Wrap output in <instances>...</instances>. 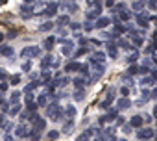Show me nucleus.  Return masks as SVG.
<instances>
[{
    "label": "nucleus",
    "mask_w": 157,
    "mask_h": 141,
    "mask_svg": "<svg viewBox=\"0 0 157 141\" xmlns=\"http://www.w3.org/2000/svg\"><path fill=\"white\" fill-rule=\"evenodd\" d=\"M104 61H105V54L104 52H96L91 56V63L94 67H104Z\"/></svg>",
    "instance_id": "f257e3e1"
},
{
    "label": "nucleus",
    "mask_w": 157,
    "mask_h": 141,
    "mask_svg": "<svg viewBox=\"0 0 157 141\" xmlns=\"http://www.w3.org/2000/svg\"><path fill=\"white\" fill-rule=\"evenodd\" d=\"M48 115H50V119H54V121H57V119H59L57 115H61V108H59L57 104H52V106L48 108Z\"/></svg>",
    "instance_id": "f03ea898"
},
{
    "label": "nucleus",
    "mask_w": 157,
    "mask_h": 141,
    "mask_svg": "<svg viewBox=\"0 0 157 141\" xmlns=\"http://www.w3.org/2000/svg\"><path fill=\"white\" fill-rule=\"evenodd\" d=\"M39 54V46H30V48H24L22 50V56L24 58H32V56H37Z\"/></svg>",
    "instance_id": "7ed1b4c3"
},
{
    "label": "nucleus",
    "mask_w": 157,
    "mask_h": 141,
    "mask_svg": "<svg viewBox=\"0 0 157 141\" xmlns=\"http://www.w3.org/2000/svg\"><path fill=\"white\" fill-rule=\"evenodd\" d=\"M139 137H140V139H151V137H153V130L142 128V130H139Z\"/></svg>",
    "instance_id": "20e7f679"
},
{
    "label": "nucleus",
    "mask_w": 157,
    "mask_h": 141,
    "mask_svg": "<svg viewBox=\"0 0 157 141\" xmlns=\"http://www.w3.org/2000/svg\"><path fill=\"white\" fill-rule=\"evenodd\" d=\"M137 22H139V26L146 28V26H148V15H146V13H139V15H137Z\"/></svg>",
    "instance_id": "39448f33"
},
{
    "label": "nucleus",
    "mask_w": 157,
    "mask_h": 141,
    "mask_svg": "<svg viewBox=\"0 0 157 141\" xmlns=\"http://www.w3.org/2000/svg\"><path fill=\"white\" fill-rule=\"evenodd\" d=\"M44 126H46V123H44V119H41V117H37L35 121H33V130H44Z\"/></svg>",
    "instance_id": "423d86ee"
},
{
    "label": "nucleus",
    "mask_w": 157,
    "mask_h": 141,
    "mask_svg": "<svg viewBox=\"0 0 157 141\" xmlns=\"http://www.w3.org/2000/svg\"><path fill=\"white\" fill-rule=\"evenodd\" d=\"M142 121H144V119H142L140 115H133V117H131V126L140 128V126H142Z\"/></svg>",
    "instance_id": "0eeeda50"
},
{
    "label": "nucleus",
    "mask_w": 157,
    "mask_h": 141,
    "mask_svg": "<svg viewBox=\"0 0 157 141\" xmlns=\"http://www.w3.org/2000/svg\"><path fill=\"white\" fill-rule=\"evenodd\" d=\"M107 52H109V56L111 58H117V46H115V43H107Z\"/></svg>",
    "instance_id": "6e6552de"
},
{
    "label": "nucleus",
    "mask_w": 157,
    "mask_h": 141,
    "mask_svg": "<svg viewBox=\"0 0 157 141\" xmlns=\"http://www.w3.org/2000/svg\"><path fill=\"white\" fill-rule=\"evenodd\" d=\"M129 104H131V102H129L128 99H120L118 104H117V108H118V110H126V108H129Z\"/></svg>",
    "instance_id": "1a4fd4ad"
},
{
    "label": "nucleus",
    "mask_w": 157,
    "mask_h": 141,
    "mask_svg": "<svg viewBox=\"0 0 157 141\" xmlns=\"http://www.w3.org/2000/svg\"><path fill=\"white\" fill-rule=\"evenodd\" d=\"M15 134H17V135H19V137H26V135H28V132H26V128H24V126H22V124H21V126H17V128H15Z\"/></svg>",
    "instance_id": "9d476101"
},
{
    "label": "nucleus",
    "mask_w": 157,
    "mask_h": 141,
    "mask_svg": "<svg viewBox=\"0 0 157 141\" xmlns=\"http://www.w3.org/2000/svg\"><path fill=\"white\" fill-rule=\"evenodd\" d=\"M0 52H2L4 56H11V54H13V48H11L10 45H4L2 48H0Z\"/></svg>",
    "instance_id": "9b49d317"
},
{
    "label": "nucleus",
    "mask_w": 157,
    "mask_h": 141,
    "mask_svg": "<svg viewBox=\"0 0 157 141\" xmlns=\"http://www.w3.org/2000/svg\"><path fill=\"white\" fill-rule=\"evenodd\" d=\"M56 10H57V6H56V4H50V6L46 8V15H48V17H54V15H56Z\"/></svg>",
    "instance_id": "f8f14e48"
},
{
    "label": "nucleus",
    "mask_w": 157,
    "mask_h": 141,
    "mask_svg": "<svg viewBox=\"0 0 157 141\" xmlns=\"http://www.w3.org/2000/svg\"><path fill=\"white\" fill-rule=\"evenodd\" d=\"M54 41H56L54 37H46V39H44V48H46V50H50V48L54 46Z\"/></svg>",
    "instance_id": "ddd939ff"
},
{
    "label": "nucleus",
    "mask_w": 157,
    "mask_h": 141,
    "mask_svg": "<svg viewBox=\"0 0 157 141\" xmlns=\"http://www.w3.org/2000/svg\"><path fill=\"white\" fill-rule=\"evenodd\" d=\"M109 24V19H98V22H96V28H105Z\"/></svg>",
    "instance_id": "4468645a"
},
{
    "label": "nucleus",
    "mask_w": 157,
    "mask_h": 141,
    "mask_svg": "<svg viewBox=\"0 0 157 141\" xmlns=\"http://www.w3.org/2000/svg\"><path fill=\"white\" fill-rule=\"evenodd\" d=\"M65 113H67V117H74L76 115V110H74V106H67V110H65Z\"/></svg>",
    "instance_id": "2eb2a0df"
},
{
    "label": "nucleus",
    "mask_w": 157,
    "mask_h": 141,
    "mask_svg": "<svg viewBox=\"0 0 157 141\" xmlns=\"http://www.w3.org/2000/svg\"><path fill=\"white\" fill-rule=\"evenodd\" d=\"M19 99H21V93H19V91H13V93H11V102H13V104H17V102H19Z\"/></svg>",
    "instance_id": "dca6fc26"
},
{
    "label": "nucleus",
    "mask_w": 157,
    "mask_h": 141,
    "mask_svg": "<svg viewBox=\"0 0 157 141\" xmlns=\"http://www.w3.org/2000/svg\"><path fill=\"white\" fill-rule=\"evenodd\" d=\"M78 69H82L78 63H68V65H67V70H78Z\"/></svg>",
    "instance_id": "f3484780"
},
{
    "label": "nucleus",
    "mask_w": 157,
    "mask_h": 141,
    "mask_svg": "<svg viewBox=\"0 0 157 141\" xmlns=\"http://www.w3.org/2000/svg\"><path fill=\"white\" fill-rule=\"evenodd\" d=\"M74 86H76L78 89H82V87H83V80H82V78H76V80H74Z\"/></svg>",
    "instance_id": "a211bd4d"
},
{
    "label": "nucleus",
    "mask_w": 157,
    "mask_h": 141,
    "mask_svg": "<svg viewBox=\"0 0 157 141\" xmlns=\"http://www.w3.org/2000/svg\"><path fill=\"white\" fill-rule=\"evenodd\" d=\"M52 26H54V24H52V22H50V21H48V22H44V24H43V26H41V30H43V32H44V30H46V32H48V30H52Z\"/></svg>",
    "instance_id": "6ab92c4d"
},
{
    "label": "nucleus",
    "mask_w": 157,
    "mask_h": 141,
    "mask_svg": "<svg viewBox=\"0 0 157 141\" xmlns=\"http://www.w3.org/2000/svg\"><path fill=\"white\" fill-rule=\"evenodd\" d=\"M19 111H21V106H19V104H15V106L11 108V111H10V113H11V115H17Z\"/></svg>",
    "instance_id": "aec40b11"
},
{
    "label": "nucleus",
    "mask_w": 157,
    "mask_h": 141,
    "mask_svg": "<svg viewBox=\"0 0 157 141\" xmlns=\"http://www.w3.org/2000/svg\"><path fill=\"white\" fill-rule=\"evenodd\" d=\"M74 99L82 100V99H83V91H82V89H80V91H76V93H74Z\"/></svg>",
    "instance_id": "412c9836"
},
{
    "label": "nucleus",
    "mask_w": 157,
    "mask_h": 141,
    "mask_svg": "<svg viewBox=\"0 0 157 141\" xmlns=\"http://www.w3.org/2000/svg\"><path fill=\"white\" fill-rule=\"evenodd\" d=\"M68 22V17H59L57 19V24H67Z\"/></svg>",
    "instance_id": "4be33fe9"
},
{
    "label": "nucleus",
    "mask_w": 157,
    "mask_h": 141,
    "mask_svg": "<svg viewBox=\"0 0 157 141\" xmlns=\"http://www.w3.org/2000/svg\"><path fill=\"white\" fill-rule=\"evenodd\" d=\"M57 135H59V132H57V130H54V132H50V134H48V139H56Z\"/></svg>",
    "instance_id": "5701e85b"
},
{
    "label": "nucleus",
    "mask_w": 157,
    "mask_h": 141,
    "mask_svg": "<svg viewBox=\"0 0 157 141\" xmlns=\"http://www.w3.org/2000/svg\"><path fill=\"white\" fill-rule=\"evenodd\" d=\"M39 104H41V106L46 104V95H41V97H39Z\"/></svg>",
    "instance_id": "b1692460"
},
{
    "label": "nucleus",
    "mask_w": 157,
    "mask_h": 141,
    "mask_svg": "<svg viewBox=\"0 0 157 141\" xmlns=\"http://www.w3.org/2000/svg\"><path fill=\"white\" fill-rule=\"evenodd\" d=\"M120 17H122V19H124V21H128V19H129V17H131V13H128V11H124V13H122V15H120Z\"/></svg>",
    "instance_id": "393cba45"
},
{
    "label": "nucleus",
    "mask_w": 157,
    "mask_h": 141,
    "mask_svg": "<svg viewBox=\"0 0 157 141\" xmlns=\"http://www.w3.org/2000/svg\"><path fill=\"white\" fill-rule=\"evenodd\" d=\"M70 128H72V123H67L65 124V132H70Z\"/></svg>",
    "instance_id": "a878e982"
},
{
    "label": "nucleus",
    "mask_w": 157,
    "mask_h": 141,
    "mask_svg": "<svg viewBox=\"0 0 157 141\" xmlns=\"http://www.w3.org/2000/svg\"><path fill=\"white\" fill-rule=\"evenodd\" d=\"M142 6H144V2H137V4H135V10H140Z\"/></svg>",
    "instance_id": "bb28decb"
},
{
    "label": "nucleus",
    "mask_w": 157,
    "mask_h": 141,
    "mask_svg": "<svg viewBox=\"0 0 157 141\" xmlns=\"http://www.w3.org/2000/svg\"><path fill=\"white\" fill-rule=\"evenodd\" d=\"M4 141H13V137H11L10 134H6V137H4Z\"/></svg>",
    "instance_id": "cd10ccee"
},
{
    "label": "nucleus",
    "mask_w": 157,
    "mask_h": 141,
    "mask_svg": "<svg viewBox=\"0 0 157 141\" xmlns=\"http://www.w3.org/2000/svg\"><path fill=\"white\" fill-rule=\"evenodd\" d=\"M151 76H153V78H155V80H157V69H155V70H153V75H151Z\"/></svg>",
    "instance_id": "c85d7f7f"
},
{
    "label": "nucleus",
    "mask_w": 157,
    "mask_h": 141,
    "mask_svg": "<svg viewBox=\"0 0 157 141\" xmlns=\"http://www.w3.org/2000/svg\"><path fill=\"white\" fill-rule=\"evenodd\" d=\"M94 141H102V135H100V137H98V139H94Z\"/></svg>",
    "instance_id": "c756f323"
},
{
    "label": "nucleus",
    "mask_w": 157,
    "mask_h": 141,
    "mask_svg": "<svg viewBox=\"0 0 157 141\" xmlns=\"http://www.w3.org/2000/svg\"><path fill=\"white\" fill-rule=\"evenodd\" d=\"M155 141H157V137H155Z\"/></svg>",
    "instance_id": "7c9ffc66"
}]
</instances>
